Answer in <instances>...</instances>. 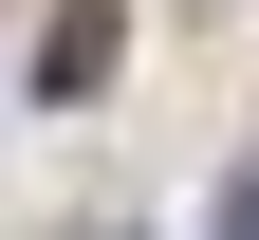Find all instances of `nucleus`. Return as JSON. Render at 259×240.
I'll return each instance as SVG.
<instances>
[{
    "instance_id": "1",
    "label": "nucleus",
    "mask_w": 259,
    "mask_h": 240,
    "mask_svg": "<svg viewBox=\"0 0 259 240\" xmlns=\"http://www.w3.org/2000/svg\"><path fill=\"white\" fill-rule=\"evenodd\" d=\"M93 74H111V0H74V19L37 37V92H93Z\"/></svg>"
}]
</instances>
